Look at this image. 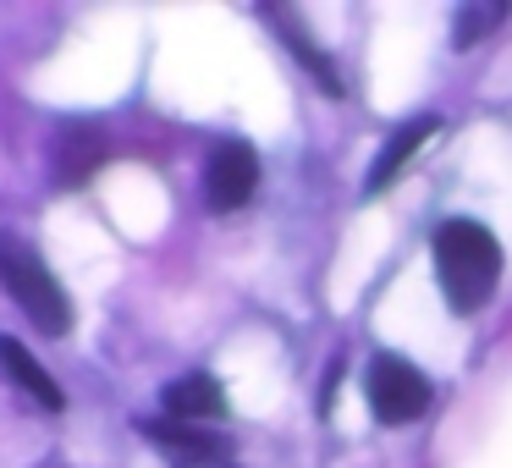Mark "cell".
<instances>
[{
    "instance_id": "1",
    "label": "cell",
    "mask_w": 512,
    "mask_h": 468,
    "mask_svg": "<svg viewBox=\"0 0 512 468\" xmlns=\"http://www.w3.org/2000/svg\"><path fill=\"white\" fill-rule=\"evenodd\" d=\"M435 276H441V298L452 314H479L490 303V292H496L501 281V243L490 226L468 221V215H457V221H446L441 232H435Z\"/></svg>"
},
{
    "instance_id": "2",
    "label": "cell",
    "mask_w": 512,
    "mask_h": 468,
    "mask_svg": "<svg viewBox=\"0 0 512 468\" xmlns=\"http://www.w3.org/2000/svg\"><path fill=\"white\" fill-rule=\"evenodd\" d=\"M0 287L12 303L34 320L39 336H67L72 331V298L61 292L56 270L23 243V237H0Z\"/></svg>"
},
{
    "instance_id": "3",
    "label": "cell",
    "mask_w": 512,
    "mask_h": 468,
    "mask_svg": "<svg viewBox=\"0 0 512 468\" xmlns=\"http://www.w3.org/2000/svg\"><path fill=\"white\" fill-rule=\"evenodd\" d=\"M364 397L380 424H413L430 408V380L402 353H375L369 358V375H364Z\"/></svg>"
},
{
    "instance_id": "4",
    "label": "cell",
    "mask_w": 512,
    "mask_h": 468,
    "mask_svg": "<svg viewBox=\"0 0 512 468\" xmlns=\"http://www.w3.org/2000/svg\"><path fill=\"white\" fill-rule=\"evenodd\" d=\"M254 188H259V155H254V144H243V138L215 144L210 166H204V204H210L215 215L243 210V204L254 199Z\"/></svg>"
},
{
    "instance_id": "5",
    "label": "cell",
    "mask_w": 512,
    "mask_h": 468,
    "mask_svg": "<svg viewBox=\"0 0 512 468\" xmlns=\"http://www.w3.org/2000/svg\"><path fill=\"white\" fill-rule=\"evenodd\" d=\"M105 155H111V144H105V133L94 122H61L56 144H50V182H56L61 193L83 188V182L105 166Z\"/></svg>"
},
{
    "instance_id": "6",
    "label": "cell",
    "mask_w": 512,
    "mask_h": 468,
    "mask_svg": "<svg viewBox=\"0 0 512 468\" xmlns=\"http://www.w3.org/2000/svg\"><path fill=\"white\" fill-rule=\"evenodd\" d=\"M265 23L276 28V39H281V45H287L298 61H303V72L314 78V89H325V94L336 100V94H342V78H336V61L325 56V50L314 45V39H309L303 17H298V12H287V6H265Z\"/></svg>"
},
{
    "instance_id": "7",
    "label": "cell",
    "mask_w": 512,
    "mask_h": 468,
    "mask_svg": "<svg viewBox=\"0 0 512 468\" xmlns=\"http://www.w3.org/2000/svg\"><path fill=\"white\" fill-rule=\"evenodd\" d=\"M144 435L160 441L166 452L182 457V468H204V463H226V435H215L210 424H177V419H144Z\"/></svg>"
},
{
    "instance_id": "8",
    "label": "cell",
    "mask_w": 512,
    "mask_h": 468,
    "mask_svg": "<svg viewBox=\"0 0 512 468\" xmlns=\"http://www.w3.org/2000/svg\"><path fill=\"white\" fill-rule=\"evenodd\" d=\"M160 402H166V419H177V424H215V419L226 413V391H221V380L204 375V369H193V375L171 380Z\"/></svg>"
},
{
    "instance_id": "9",
    "label": "cell",
    "mask_w": 512,
    "mask_h": 468,
    "mask_svg": "<svg viewBox=\"0 0 512 468\" xmlns=\"http://www.w3.org/2000/svg\"><path fill=\"white\" fill-rule=\"evenodd\" d=\"M0 369L12 375V386H17V391H28V397H34L39 408H50V413L67 408V397H61V386L50 380V369L39 364V358L28 353V347L17 342V336H0Z\"/></svg>"
},
{
    "instance_id": "10",
    "label": "cell",
    "mask_w": 512,
    "mask_h": 468,
    "mask_svg": "<svg viewBox=\"0 0 512 468\" xmlns=\"http://www.w3.org/2000/svg\"><path fill=\"white\" fill-rule=\"evenodd\" d=\"M435 133V116H419V122H408V127H397V133L386 138V149H380V160H375V171L364 177V193H386L391 182L402 177V171L413 166V155L424 149V138Z\"/></svg>"
},
{
    "instance_id": "11",
    "label": "cell",
    "mask_w": 512,
    "mask_h": 468,
    "mask_svg": "<svg viewBox=\"0 0 512 468\" xmlns=\"http://www.w3.org/2000/svg\"><path fill=\"white\" fill-rule=\"evenodd\" d=\"M501 23H507V0H474V6H457L452 12V45L468 50V45H479L485 34H496Z\"/></svg>"
}]
</instances>
